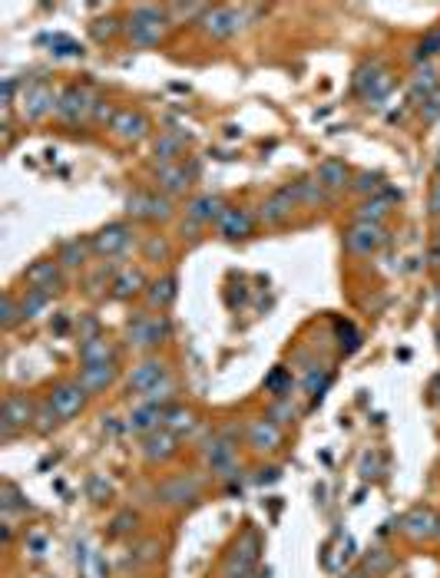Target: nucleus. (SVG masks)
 I'll return each mask as SVG.
<instances>
[{
    "label": "nucleus",
    "mask_w": 440,
    "mask_h": 578,
    "mask_svg": "<svg viewBox=\"0 0 440 578\" xmlns=\"http://www.w3.org/2000/svg\"><path fill=\"white\" fill-rule=\"evenodd\" d=\"M298 189V205H305V209H315V205L328 202V192L321 189L315 179H305V182H295Z\"/></svg>",
    "instance_id": "obj_39"
},
{
    "label": "nucleus",
    "mask_w": 440,
    "mask_h": 578,
    "mask_svg": "<svg viewBox=\"0 0 440 578\" xmlns=\"http://www.w3.org/2000/svg\"><path fill=\"white\" fill-rule=\"evenodd\" d=\"M292 209H298V189L295 185H282L262 202V222L265 225H282Z\"/></svg>",
    "instance_id": "obj_21"
},
{
    "label": "nucleus",
    "mask_w": 440,
    "mask_h": 578,
    "mask_svg": "<svg viewBox=\"0 0 440 578\" xmlns=\"http://www.w3.org/2000/svg\"><path fill=\"white\" fill-rule=\"evenodd\" d=\"M345 578H368V575H364V569H354V572H348Z\"/></svg>",
    "instance_id": "obj_54"
},
{
    "label": "nucleus",
    "mask_w": 440,
    "mask_h": 578,
    "mask_svg": "<svg viewBox=\"0 0 440 578\" xmlns=\"http://www.w3.org/2000/svg\"><path fill=\"white\" fill-rule=\"evenodd\" d=\"M206 7L209 4H166V17H169V24H182V20H202V14H206Z\"/></svg>",
    "instance_id": "obj_40"
},
{
    "label": "nucleus",
    "mask_w": 440,
    "mask_h": 578,
    "mask_svg": "<svg viewBox=\"0 0 440 578\" xmlns=\"http://www.w3.org/2000/svg\"><path fill=\"white\" fill-rule=\"evenodd\" d=\"M186 146H189V136L176 133V129H166V133L156 136L153 156L159 166H173V162H182V156H186Z\"/></svg>",
    "instance_id": "obj_27"
},
{
    "label": "nucleus",
    "mask_w": 440,
    "mask_h": 578,
    "mask_svg": "<svg viewBox=\"0 0 440 578\" xmlns=\"http://www.w3.org/2000/svg\"><path fill=\"white\" fill-rule=\"evenodd\" d=\"M437 542H440V519H437Z\"/></svg>",
    "instance_id": "obj_56"
},
{
    "label": "nucleus",
    "mask_w": 440,
    "mask_h": 578,
    "mask_svg": "<svg viewBox=\"0 0 440 578\" xmlns=\"http://www.w3.org/2000/svg\"><path fill=\"white\" fill-rule=\"evenodd\" d=\"M202 489H206V483H202V476L196 473H176V476H166L163 483H159L156 496L163 506H192L196 499L202 496Z\"/></svg>",
    "instance_id": "obj_10"
},
{
    "label": "nucleus",
    "mask_w": 440,
    "mask_h": 578,
    "mask_svg": "<svg viewBox=\"0 0 440 578\" xmlns=\"http://www.w3.org/2000/svg\"><path fill=\"white\" fill-rule=\"evenodd\" d=\"M57 100H60V93H53V86L27 83L24 93H20V116H24L27 123H40L44 116L57 113Z\"/></svg>",
    "instance_id": "obj_16"
},
{
    "label": "nucleus",
    "mask_w": 440,
    "mask_h": 578,
    "mask_svg": "<svg viewBox=\"0 0 440 578\" xmlns=\"http://www.w3.org/2000/svg\"><path fill=\"white\" fill-rule=\"evenodd\" d=\"M163 417H166V407H156V403H146L139 400L136 407L130 410V420H126V427L139 436H149L153 430L163 427Z\"/></svg>",
    "instance_id": "obj_28"
},
{
    "label": "nucleus",
    "mask_w": 440,
    "mask_h": 578,
    "mask_svg": "<svg viewBox=\"0 0 440 578\" xmlns=\"http://www.w3.org/2000/svg\"><path fill=\"white\" fill-rule=\"evenodd\" d=\"M133 242H136V232L130 222H110L90 238V248L96 258H120L123 252H130Z\"/></svg>",
    "instance_id": "obj_14"
},
{
    "label": "nucleus",
    "mask_w": 440,
    "mask_h": 578,
    "mask_svg": "<svg viewBox=\"0 0 440 578\" xmlns=\"http://www.w3.org/2000/svg\"><path fill=\"white\" fill-rule=\"evenodd\" d=\"M60 423H63V420L57 417V410H53L47 400H44V403H37V423H34V430H37V433L50 436L53 430L60 427Z\"/></svg>",
    "instance_id": "obj_45"
},
{
    "label": "nucleus",
    "mask_w": 440,
    "mask_h": 578,
    "mask_svg": "<svg viewBox=\"0 0 440 578\" xmlns=\"http://www.w3.org/2000/svg\"><path fill=\"white\" fill-rule=\"evenodd\" d=\"M96 96L90 86H83V83H70V86H63L60 90V100H57V116L63 119V123H70V126H77V123H87V119L93 116V109H96Z\"/></svg>",
    "instance_id": "obj_8"
},
{
    "label": "nucleus",
    "mask_w": 440,
    "mask_h": 578,
    "mask_svg": "<svg viewBox=\"0 0 440 578\" xmlns=\"http://www.w3.org/2000/svg\"><path fill=\"white\" fill-rule=\"evenodd\" d=\"M437 341H440V327H437Z\"/></svg>",
    "instance_id": "obj_57"
},
{
    "label": "nucleus",
    "mask_w": 440,
    "mask_h": 578,
    "mask_svg": "<svg viewBox=\"0 0 440 578\" xmlns=\"http://www.w3.org/2000/svg\"><path fill=\"white\" fill-rule=\"evenodd\" d=\"M268 417H272L275 423H292V420H295V407L288 403V397H282V400H278L275 407H272V413H268Z\"/></svg>",
    "instance_id": "obj_47"
},
{
    "label": "nucleus",
    "mask_w": 440,
    "mask_h": 578,
    "mask_svg": "<svg viewBox=\"0 0 440 578\" xmlns=\"http://www.w3.org/2000/svg\"><path fill=\"white\" fill-rule=\"evenodd\" d=\"M351 189L361 195V199H374L381 189H384V176L381 172H358L351 182Z\"/></svg>",
    "instance_id": "obj_38"
},
{
    "label": "nucleus",
    "mask_w": 440,
    "mask_h": 578,
    "mask_svg": "<svg viewBox=\"0 0 440 578\" xmlns=\"http://www.w3.org/2000/svg\"><path fill=\"white\" fill-rule=\"evenodd\" d=\"M196 182V166H186V162H173V166H156V185L163 195H186L189 185Z\"/></svg>",
    "instance_id": "obj_20"
},
{
    "label": "nucleus",
    "mask_w": 440,
    "mask_h": 578,
    "mask_svg": "<svg viewBox=\"0 0 440 578\" xmlns=\"http://www.w3.org/2000/svg\"><path fill=\"white\" fill-rule=\"evenodd\" d=\"M139 453H143V460L149 466H166L179 453V436H173L169 430L159 427L149 436H143V443H139Z\"/></svg>",
    "instance_id": "obj_19"
},
{
    "label": "nucleus",
    "mask_w": 440,
    "mask_h": 578,
    "mask_svg": "<svg viewBox=\"0 0 440 578\" xmlns=\"http://www.w3.org/2000/svg\"><path fill=\"white\" fill-rule=\"evenodd\" d=\"M431 57H440V27L427 30L424 40L414 47V63H417V67H421V63H427Z\"/></svg>",
    "instance_id": "obj_41"
},
{
    "label": "nucleus",
    "mask_w": 440,
    "mask_h": 578,
    "mask_svg": "<svg viewBox=\"0 0 440 578\" xmlns=\"http://www.w3.org/2000/svg\"><path fill=\"white\" fill-rule=\"evenodd\" d=\"M126 212L136 222H169L176 215L173 209V199L169 195H159V192H133L126 199Z\"/></svg>",
    "instance_id": "obj_15"
},
{
    "label": "nucleus",
    "mask_w": 440,
    "mask_h": 578,
    "mask_svg": "<svg viewBox=\"0 0 440 578\" xmlns=\"http://www.w3.org/2000/svg\"><path fill=\"white\" fill-rule=\"evenodd\" d=\"M87 387L80 384V380H60V384H53L50 387V394H47V403L53 410H57V417L67 423L73 417H80L83 410H87Z\"/></svg>",
    "instance_id": "obj_12"
},
{
    "label": "nucleus",
    "mask_w": 440,
    "mask_h": 578,
    "mask_svg": "<svg viewBox=\"0 0 440 578\" xmlns=\"http://www.w3.org/2000/svg\"><path fill=\"white\" fill-rule=\"evenodd\" d=\"M123 24H126V40H130L133 50L159 47V43L166 40V30L173 27L166 17V7H156V4H136Z\"/></svg>",
    "instance_id": "obj_1"
},
{
    "label": "nucleus",
    "mask_w": 440,
    "mask_h": 578,
    "mask_svg": "<svg viewBox=\"0 0 440 578\" xmlns=\"http://www.w3.org/2000/svg\"><path fill=\"white\" fill-rule=\"evenodd\" d=\"M440 76H437V67H431V63H424V67H417L414 76H411V100L414 103H424L427 96H434L440 90Z\"/></svg>",
    "instance_id": "obj_34"
},
{
    "label": "nucleus",
    "mask_w": 440,
    "mask_h": 578,
    "mask_svg": "<svg viewBox=\"0 0 440 578\" xmlns=\"http://www.w3.org/2000/svg\"><path fill=\"white\" fill-rule=\"evenodd\" d=\"M315 182H318L328 195H335V192L351 189L354 172L348 169V162H341V159H325V162H321V166H318V172H315Z\"/></svg>",
    "instance_id": "obj_22"
},
{
    "label": "nucleus",
    "mask_w": 440,
    "mask_h": 578,
    "mask_svg": "<svg viewBox=\"0 0 440 578\" xmlns=\"http://www.w3.org/2000/svg\"><path fill=\"white\" fill-rule=\"evenodd\" d=\"M110 133L120 139V143L136 146L149 136V119H146V113H139V109L123 106V109H116V116L110 123Z\"/></svg>",
    "instance_id": "obj_18"
},
{
    "label": "nucleus",
    "mask_w": 440,
    "mask_h": 578,
    "mask_svg": "<svg viewBox=\"0 0 440 578\" xmlns=\"http://www.w3.org/2000/svg\"><path fill=\"white\" fill-rule=\"evenodd\" d=\"M37 423V403L27 394H7L4 410H0V440L10 443L17 440L20 433L34 430Z\"/></svg>",
    "instance_id": "obj_5"
},
{
    "label": "nucleus",
    "mask_w": 440,
    "mask_h": 578,
    "mask_svg": "<svg viewBox=\"0 0 440 578\" xmlns=\"http://www.w3.org/2000/svg\"><path fill=\"white\" fill-rule=\"evenodd\" d=\"M394 565H397V555L391 549H384V545H371V549L364 552V559H361V569H364V575H368V578L391 575Z\"/></svg>",
    "instance_id": "obj_32"
},
{
    "label": "nucleus",
    "mask_w": 440,
    "mask_h": 578,
    "mask_svg": "<svg viewBox=\"0 0 440 578\" xmlns=\"http://www.w3.org/2000/svg\"><path fill=\"white\" fill-rule=\"evenodd\" d=\"M391 215V199H361V205L354 209V222H374V225H384V218Z\"/></svg>",
    "instance_id": "obj_37"
},
{
    "label": "nucleus",
    "mask_w": 440,
    "mask_h": 578,
    "mask_svg": "<svg viewBox=\"0 0 440 578\" xmlns=\"http://www.w3.org/2000/svg\"><path fill=\"white\" fill-rule=\"evenodd\" d=\"M328 384V374H318V370H311L308 380H305V390L308 394H321V387Z\"/></svg>",
    "instance_id": "obj_49"
},
{
    "label": "nucleus",
    "mask_w": 440,
    "mask_h": 578,
    "mask_svg": "<svg viewBox=\"0 0 440 578\" xmlns=\"http://www.w3.org/2000/svg\"><path fill=\"white\" fill-rule=\"evenodd\" d=\"M245 14H249V7H232V4H216V7H206V14H202L199 20V27H202V34H206L209 40H232V37H239L242 30H245Z\"/></svg>",
    "instance_id": "obj_3"
},
{
    "label": "nucleus",
    "mask_w": 440,
    "mask_h": 578,
    "mask_svg": "<svg viewBox=\"0 0 440 578\" xmlns=\"http://www.w3.org/2000/svg\"><path fill=\"white\" fill-rule=\"evenodd\" d=\"M222 212H225V202L219 199V195H212V192H206V195H196L189 205H186V218L196 228H209V225H216L219 218H222Z\"/></svg>",
    "instance_id": "obj_23"
},
{
    "label": "nucleus",
    "mask_w": 440,
    "mask_h": 578,
    "mask_svg": "<svg viewBox=\"0 0 440 578\" xmlns=\"http://www.w3.org/2000/svg\"><path fill=\"white\" fill-rule=\"evenodd\" d=\"M437 512L431 506H414V509H407L404 512V519H401V536L407 542H414V545H424V542H434L437 539Z\"/></svg>",
    "instance_id": "obj_17"
},
{
    "label": "nucleus",
    "mask_w": 440,
    "mask_h": 578,
    "mask_svg": "<svg viewBox=\"0 0 440 578\" xmlns=\"http://www.w3.org/2000/svg\"><path fill=\"white\" fill-rule=\"evenodd\" d=\"M80 384L87 387V394L96 397V394H106L116 380H120V367L113 364H87V367H80Z\"/></svg>",
    "instance_id": "obj_25"
},
{
    "label": "nucleus",
    "mask_w": 440,
    "mask_h": 578,
    "mask_svg": "<svg viewBox=\"0 0 440 578\" xmlns=\"http://www.w3.org/2000/svg\"><path fill=\"white\" fill-rule=\"evenodd\" d=\"M0 493H4V512H7V516H10V512H17V509H27L24 496H20V489H17L14 483H10V479H4Z\"/></svg>",
    "instance_id": "obj_46"
},
{
    "label": "nucleus",
    "mask_w": 440,
    "mask_h": 578,
    "mask_svg": "<svg viewBox=\"0 0 440 578\" xmlns=\"http://www.w3.org/2000/svg\"><path fill=\"white\" fill-rule=\"evenodd\" d=\"M166 377H173V374H169V364L163 361V357L146 354V357H139V361L130 367V374H126V390H130L133 397L143 400L149 390L163 384Z\"/></svg>",
    "instance_id": "obj_7"
},
{
    "label": "nucleus",
    "mask_w": 440,
    "mask_h": 578,
    "mask_svg": "<svg viewBox=\"0 0 440 578\" xmlns=\"http://www.w3.org/2000/svg\"><path fill=\"white\" fill-rule=\"evenodd\" d=\"M388 245V228L374 222H354L345 232V248L354 258H371Z\"/></svg>",
    "instance_id": "obj_13"
},
{
    "label": "nucleus",
    "mask_w": 440,
    "mask_h": 578,
    "mask_svg": "<svg viewBox=\"0 0 440 578\" xmlns=\"http://www.w3.org/2000/svg\"><path fill=\"white\" fill-rule=\"evenodd\" d=\"M431 265H434V268H440V232H437L434 245H431Z\"/></svg>",
    "instance_id": "obj_53"
},
{
    "label": "nucleus",
    "mask_w": 440,
    "mask_h": 578,
    "mask_svg": "<svg viewBox=\"0 0 440 578\" xmlns=\"http://www.w3.org/2000/svg\"><path fill=\"white\" fill-rule=\"evenodd\" d=\"M17 324H20V304L14 298V291H4V298H0V327L14 331Z\"/></svg>",
    "instance_id": "obj_44"
},
{
    "label": "nucleus",
    "mask_w": 440,
    "mask_h": 578,
    "mask_svg": "<svg viewBox=\"0 0 440 578\" xmlns=\"http://www.w3.org/2000/svg\"><path fill=\"white\" fill-rule=\"evenodd\" d=\"M143 255H146V261H156V265H163V261L173 258V248H169V242H166L163 235H146Z\"/></svg>",
    "instance_id": "obj_42"
},
{
    "label": "nucleus",
    "mask_w": 440,
    "mask_h": 578,
    "mask_svg": "<svg viewBox=\"0 0 440 578\" xmlns=\"http://www.w3.org/2000/svg\"><path fill=\"white\" fill-rule=\"evenodd\" d=\"M216 228H219L222 238H229V242H242V238L252 235V215L239 209V205H225V212L216 222Z\"/></svg>",
    "instance_id": "obj_26"
},
{
    "label": "nucleus",
    "mask_w": 440,
    "mask_h": 578,
    "mask_svg": "<svg viewBox=\"0 0 440 578\" xmlns=\"http://www.w3.org/2000/svg\"><path fill=\"white\" fill-rule=\"evenodd\" d=\"M176 278L173 275H163V278H156V281H149V288H146V308L149 311H156V314H166L169 308H173V301H176Z\"/></svg>",
    "instance_id": "obj_29"
},
{
    "label": "nucleus",
    "mask_w": 440,
    "mask_h": 578,
    "mask_svg": "<svg viewBox=\"0 0 440 578\" xmlns=\"http://www.w3.org/2000/svg\"><path fill=\"white\" fill-rule=\"evenodd\" d=\"M126 522H136V516H130V512H123V516L113 522V536H123V532H133V529H136V526H126Z\"/></svg>",
    "instance_id": "obj_50"
},
{
    "label": "nucleus",
    "mask_w": 440,
    "mask_h": 578,
    "mask_svg": "<svg viewBox=\"0 0 440 578\" xmlns=\"http://www.w3.org/2000/svg\"><path fill=\"white\" fill-rule=\"evenodd\" d=\"M120 30H126V24L123 20H116V17H100V20H93L90 24V37L96 40V43H106V40H113Z\"/></svg>",
    "instance_id": "obj_43"
},
{
    "label": "nucleus",
    "mask_w": 440,
    "mask_h": 578,
    "mask_svg": "<svg viewBox=\"0 0 440 578\" xmlns=\"http://www.w3.org/2000/svg\"><path fill=\"white\" fill-rule=\"evenodd\" d=\"M374 470H378V456H364V463H361V476H364V479H374V476H378Z\"/></svg>",
    "instance_id": "obj_51"
},
{
    "label": "nucleus",
    "mask_w": 440,
    "mask_h": 578,
    "mask_svg": "<svg viewBox=\"0 0 440 578\" xmlns=\"http://www.w3.org/2000/svg\"><path fill=\"white\" fill-rule=\"evenodd\" d=\"M169 334H173V324H169L166 314L139 311L136 318H130V324H126V347L146 357L153 354L159 344H166Z\"/></svg>",
    "instance_id": "obj_2"
},
{
    "label": "nucleus",
    "mask_w": 440,
    "mask_h": 578,
    "mask_svg": "<svg viewBox=\"0 0 440 578\" xmlns=\"http://www.w3.org/2000/svg\"><path fill=\"white\" fill-rule=\"evenodd\" d=\"M245 446L255 453V456H272L285 446V430L282 423H275L272 417H255L249 420V427H245Z\"/></svg>",
    "instance_id": "obj_11"
},
{
    "label": "nucleus",
    "mask_w": 440,
    "mask_h": 578,
    "mask_svg": "<svg viewBox=\"0 0 440 578\" xmlns=\"http://www.w3.org/2000/svg\"><path fill=\"white\" fill-rule=\"evenodd\" d=\"M24 281H27V288H40V291H47V294H57V291H60V281H63L60 261H57V258H53V261H50V258L34 261V265L27 268Z\"/></svg>",
    "instance_id": "obj_24"
},
{
    "label": "nucleus",
    "mask_w": 440,
    "mask_h": 578,
    "mask_svg": "<svg viewBox=\"0 0 440 578\" xmlns=\"http://www.w3.org/2000/svg\"><path fill=\"white\" fill-rule=\"evenodd\" d=\"M259 549H262V539L255 536L252 529H245L242 536L229 545V552H225L219 578H252L255 569H259Z\"/></svg>",
    "instance_id": "obj_4"
},
{
    "label": "nucleus",
    "mask_w": 440,
    "mask_h": 578,
    "mask_svg": "<svg viewBox=\"0 0 440 578\" xmlns=\"http://www.w3.org/2000/svg\"><path fill=\"white\" fill-rule=\"evenodd\" d=\"M110 288H113L110 294H113L116 301H133V298H139V294H146L149 281L143 275V268H123L120 275L113 278Z\"/></svg>",
    "instance_id": "obj_30"
},
{
    "label": "nucleus",
    "mask_w": 440,
    "mask_h": 578,
    "mask_svg": "<svg viewBox=\"0 0 440 578\" xmlns=\"http://www.w3.org/2000/svg\"><path fill=\"white\" fill-rule=\"evenodd\" d=\"M391 90H394V76L378 60L364 63V67H358V73H354V93H358L364 103H381Z\"/></svg>",
    "instance_id": "obj_9"
},
{
    "label": "nucleus",
    "mask_w": 440,
    "mask_h": 578,
    "mask_svg": "<svg viewBox=\"0 0 440 578\" xmlns=\"http://www.w3.org/2000/svg\"><path fill=\"white\" fill-rule=\"evenodd\" d=\"M206 466L216 479H235L239 476V440L232 436V430H222L216 436H209L206 443Z\"/></svg>",
    "instance_id": "obj_6"
},
{
    "label": "nucleus",
    "mask_w": 440,
    "mask_h": 578,
    "mask_svg": "<svg viewBox=\"0 0 440 578\" xmlns=\"http://www.w3.org/2000/svg\"><path fill=\"white\" fill-rule=\"evenodd\" d=\"M50 301H53V294L40 291V288H27V291L17 298V304H20V321H37V318H44L47 308H50Z\"/></svg>",
    "instance_id": "obj_33"
},
{
    "label": "nucleus",
    "mask_w": 440,
    "mask_h": 578,
    "mask_svg": "<svg viewBox=\"0 0 440 578\" xmlns=\"http://www.w3.org/2000/svg\"><path fill=\"white\" fill-rule=\"evenodd\" d=\"M90 255H93L90 242H83V238H67V242L60 245L57 261H60V268H83Z\"/></svg>",
    "instance_id": "obj_36"
},
{
    "label": "nucleus",
    "mask_w": 440,
    "mask_h": 578,
    "mask_svg": "<svg viewBox=\"0 0 440 578\" xmlns=\"http://www.w3.org/2000/svg\"><path fill=\"white\" fill-rule=\"evenodd\" d=\"M434 304H437V311H440V288H437V298H434Z\"/></svg>",
    "instance_id": "obj_55"
},
{
    "label": "nucleus",
    "mask_w": 440,
    "mask_h": 578,
    "mask_svg": "<svg viewBox=\"0 0 440 578\" xmlns=\"http://www.w3.org/2000/svg\"><path fill=\"white\" fill-rule=\"evenodd\" d=\"M116 361V344L106 334H96L80 341V367L87 364H113Z\"/></svg>",
    "instance_id": "obj_31"
},
{
    "label": "nucleus",
    "mask_w": 440,
    "mask_h": 578,
    "mask_svg": "<svg viewBox=\"0 0 440 578\" xmlns=\"http://www.w3.org/2000/svg\"><path fill=\"white\" fill-rule=\"evenodd\" d=\"M163 430H169L173 436H186V433H192V430H196V410L182 407V403H173V407H166Z\"/></svg>",
    "instance_id": "obj_35"
},
{
    "label": "nucleus",
    "mask_w": 440,
    "mask_h": 578,
    "mask_svg": "<svg viewBox=\"0 0 440 578\" xmlns=\"http://www.w3.org/2000/svg\"><path fill=\"white\" fill-rule=\"evenodd\" d=\"M431 212L440 218V182H437L434 189H431Z\"/></svg>",
    "instance_id": "obj_52"
},
{
    "label": "nucleus",
    "mask_w": 440,
    "mask_h": 578,
    "mask_svg": "<svg viewBox=\"0 0 440 578\" xmlns=\"http://www.w3.org/2000/svg\"><path fill=\"white\" fill-rule=\"evenodd\" d=\"M437 169H440V159H437Z\"/></svg>",
    "instance_id": "obj_58"
},
{
    "label": "nucleus",
    "mask_w": 440,
    "mask_h": 578,
    "mask_svg": "<svg viewBox=\"0 0 440 578\" xmlns=\"http://www.w3.org/2000/svg\"><path fill=\"white\" fill-rule=\"evenodd\" d=\"M421 116L427 119V123H437V119H440V90L421 103Z\"/></svg>",
    "instance_id": "obj_48"
}]
</instances>
